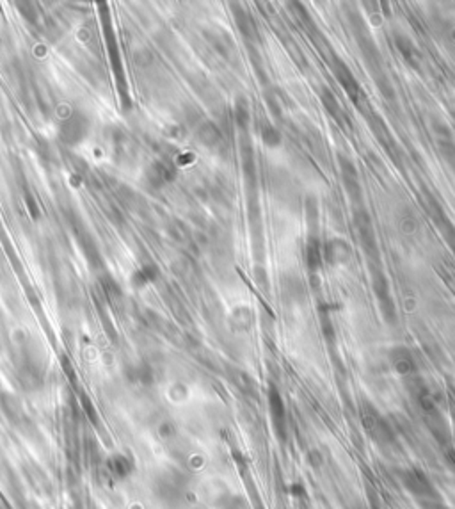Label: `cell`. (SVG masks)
Instances as JSON below:
<instances>
[{
    "instance_id": "2",
    "label": "cell",
    "mask_w": 455,
    "mask_h": 509,
    "mask_svg": "<svg viewBox=\"0 0 455 509\" xmlns=\"http://www.w3.org/2000/svg\"><path fill=\"white\" fill-rule=\"evenodd\" d=\"M269 408H270V417H272L274 422V430H276L277 436L285 440L286 433V411L285 404H283V399L279 395L276 388H270L269 392Z\"/></svg>"
},
{
    "instance_id": "3",
    "label": "cell",
    "mask_w": 455,
    "mask_h": 509,
    "mask_svg": "<svg viewBox=\"0 0 455 509\" xmlns=\"http://www.w3.org/2000/svg\"><path fill=\"white\" fill-rule=\"evenodd\" d=\"M393 365H395V369L399 370L400 374H408L409 370H412V365H415V363H412L408 351L396 349L395 353H393Z\"/></svg>"
},
{
    "instance_id": "1",
    "label": "cell",
    "mask_w": 455,
    "mask_h": 509,
    "mask_svg": "<svg viewBox=\"0 0 455 509\" xmlns=\"http://www.w3.org/2000/svg\"><path fill=\"white\" fill-rule=\"evenodd\" d=\"M402 485L408 492H411L418 499H432L434 497V486L429 481L424 470L408 469L402 472Z\"/></svg>"
}]
</instances>
